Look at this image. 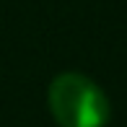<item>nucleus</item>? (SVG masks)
I'll return each instance as SVG.
<instances>
[{"label":"nucleus","instance_id":"f257e3e1","mask_svg":"<svg viewBox=\"0 0 127 127\" xmlns=\"http://www.w3.org/2000/svg\"><path fill=\"white\" fill-rule=\"evenodd\" d=\"M49 112L60 127H104L109 122V99L83 73H60L47 91Z\"/></svg>","mask_w":127,"mask_h":127}]
</instances>
